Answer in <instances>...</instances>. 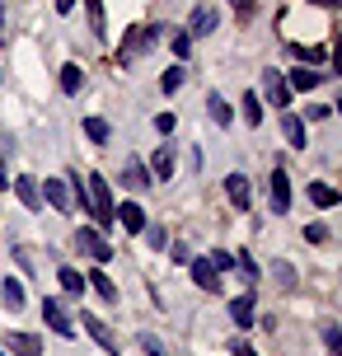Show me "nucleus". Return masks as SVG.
Returning a JSON list of instances; mask_svg holds the SVG:
<instances>
[{
  "label": "nucleus",
  "instance_id": "1",
  "mask_svg": "<svg viewBox=\"0 0 342 356\" xmlns=\"http://www.w3.org/2000/svg\"><path fill=\"white\" fill-rule=\"evenodd\" d=\"M85 193H90V216H94V225L99 230H113L117 225V202H113V188H108V178L104 174H90L85 178Z\"/></svg>",
  "mask_w": 342,
  "mask_h": 356
},
{
  "label": "nucleus",
  "instance_id": "2",
  "mask_svg": "<svg viewBox=\"0 0 342 356\" xmlns=\"http://www.w3.org/2000/svg\"><path fill=\"white\" fill-rule=\"evenodd\" d=\"M160 42V24H141V29H127L122 47H117V66H131L136 56H145L150 47Z\"/></svg>",
  "mask_w": 342,
  "mask_h": 356
},
{
  "label": "nucleus",
  "instance_id": "3",
  "mask_svg": "<svg viewBox=\"0 0 342 356\" xmlns=\"http://www.w3.org/2000/svg\"><path fill=\"white\" fill-rule=\"evenodd\" d=\"M75 249H80V253H90V258H94L99 267H104V263L113 258V244L104 239V230H94V225H80V230H75Z\"/></svg>",
  "mask_w": 342,
  "mask_h": 356
},
{
  "label": "nucleus",
  "instance_id": "4",
  "mask_svg": "<svg viewBox=\"0 0 342 356\" xmlns=\"http://www.w3.org/2000/svg\"><path fill=\"white\" fill-rule=\"evenodd\" d=\"M268 193H272V211L286 216V211H291V174H286V169H272Z\"/></svg>",
  "mask_w": 342,
  "mask_h": 356
},
{
  "label": "nucleus",
  "instance_id": "5",
  "mask_svg": "<svg viewBox=\"0 0 342 356\" xmlns=\"http://www.w3.org/2000/svg\"><path fill=\"white\" fill-rule=\"evenodd\" d=\"M42 319H47V328H52V333L75 338V323H71V314H66V305H61V300H42Z\"/></svg>",
  "mask_w": 342,
  "mask_h": 356
},
{
  "label": "nucleus",
  "instance_id": "6",
  "mask_svg": "<svg viewBox=\"0 0 342 356\" xmlns=\"http://www.w3.org/2000/svg\"><path fill=\"white\" fill-rule=\"evenodd\" d=\"M80 323H85V333H90V338L99 342L104 352H108V356H117V338H113V328H108L104 319H99V314H80Z\"/></svg>",
  "mask_w": 342,
  "mask_h": 356
},
{
  "label": "nucleus",
  "instance_id": "7",
  "mask_svg": "<svg viewBox=\"0 0 342 356\" xmlns=\"http://www.w3.org/2000/svg\"><path fill=\"white\" fill-rule=\"evenodd\" d=\"M216 5H197L193 10V19H188V38H206V33H216Z\"/></svg>",
  "mask_w": 342,
  "mask_h": 356
},
{
  "label": "nucleus",
  "instance_id": "8",
  "mask_svg": "<svg viewBox=\"0 0 342 356\" xmlns=\"http://www.w3.org/2000/svg\"><path fill=\"white\" fill-rule=\"evenodd\" d=\"M188 267H193V282L202 291H220V272L211 267V258H188Z\"/></svg>",
  "mask_w": 342,
  "mask_h": 356
},
{
  "label": "nucleus",
  "instance_id": "9",
  "mask_svg": "<svg viewBox=\"0 0 342 356\" xmlns=\"http://www.w3.org/2000/svg\"><path fill=\"white\" fill-rule=\"evenodd\" d=\"M263 94H268L277 108H286V104H291V85H286V80H282L277 71H272V66L263 71Z\"/></svg>",
  "mask_w": 342,
  "mask_h": 356
},
{
  "label": "nucleus",
  "instance_id": "10",
  "mask_svg": "<svg viewBox=\"0 0 342 356\" xmlns=\"http://www.w3.org/2000/svg\"><path fill=\"white\" fill-rule=\"evenodd\" d=\"M225 197H230L234 207L244 211V207L253 202V188H249V178H244V174H230V178H225Z\"/></svg>",
  "mask_w": 342,
  "mask_h": 356
},
{
  "label": "nucleus",
  "instance_id": "11",
  "mask_svg": "<svg viewBox=\"0 0 342 356\" xmlns=\"http://www.w3.org/2000/svg\"><path fill=\"white\" fill-rule=\"evenodd\" d=\"M122 183L131 188V193H145V188H150L155 178H150V169H145L141 160H127V169H122Z\"/></svg>",
  "mask_w": 342,
  "mask_h": 356
},
{
  "label": "nucleus",
  "instance_id": "12",
  "mask_svg": "<svg viewBox=\"0 0 342 356\" xmlns=\"http://www.w3.org/2000/svg\"><path fill=\"white\" fill-rule=\"evenodd\" d=\"M117 225H122V230H131V234H141L145 230V211L141 207H136V202H122V207H117Z\"/></svg>",
  "mask_w": 342,
  "mask_h": 356
},
{
  "label": "nucleus",
  "instance_id": "13",
  "mask_svg": "<svg viewBox=\"0 0 342 356\" xmlns=\"http://www.w3.org/2000/svg\"><path fill=\"white\" fill-rule=\"evenodd\" d=\"M0 352H19V356H38L42 352V338H33V333H10L5 338V347Z\"/></svg>",
  "mask_w": 342,
  "mask_h": 356
},
{
  "label": "nucleus",
  "instance_id": "14",
  "mask_svg": "<svg viewBox=\"0 0 342 356\" xmlns=\"http://www.w3.org/2000/svg\"><path fill=\"white\" fill-rule=\"evenodd\" d=\"M15 193H19V202H24L28 211H38V207H42V188H38L28 174H19V178H15Z\"/></svg>",
  "mask_w": 342,
  "mask_h": 356
},
{
  "label": "nucleus",
  "instance_id": "15",
  "mask_svg": "<svg viewBox=\"0 0 342 356\" xmlns=\"http://www.w3.org/2000/svg\"><path fill=\"white\" fill-rule=\"evenodd\" d=\"M42 197L52 202L56 211H71V188H66L61 178H47V183H42Z\"/></svg>",
  "mask_w": 342,
  "mask_h": 356
},
{
  "label": "nucleus",
  "instance_id": "16",
  "mask_svg": "<svg viewBox=\"0 0 342 356\" xmlns=\"http://www.w3.org/2000/svg\"><path fill=\"white\" fill-rule=\"evenodd\" d=\"M230 319L239 323V328H253V291H244V296L230 300Z\"/></svg>",
  "mask_w": 342,
  "mask_h": 356
},
{
  "label": "nucleus",
  "instance_id": "17",
  "mask_svg": "<svg viewBox=\"0 0 342 356\" xmlns=\"http://www.w3.org/2000/svg\"><path fill=\"white\" fill-rule=\"evenodd\" d=\"M282 136H286L295 150H305V122H300L295 113H282Z\"/></svg>",
  "mask_w": 342,
  "mask_h": 356
},
{
  "label": "nucleus",
  "instance_id": "18",
  "mask_svg": "<svg viewBox=\"0 0 342 356\" xmlns=\"http://www.w3.org/2000/svg\"><path fill=\"white\" fill-rule=\"evenodd\" d=\"M169 174H174V145H160V155L150 164V178L155 183H169Z\"/></svg>",
  "mask_w": 342,
  "mask_h": 356
},
{
  "label": "nucleus",
  "instance_id": "19",
  "mask_svg": "<svg viewBox=\"0 0 342 356\" xmlns=\"http://www.w3.org/2000/svg\"><path fill=\"white\" fill-rule=\"evenodd\" d=\"M206 113H211V122H216V127H230V104H225L220 94H206Z\"/></svg>",
  "mask_w": 342,
  "mask_h": 356
},
{
  "label": "nucleus",
  "instance_id": "20",
  "mask_svg": "<svg viewBox=\"0 0 342 356\" xmlns=\"http://www.w3.org/2000/svg\"><path fill=\"white\" fill-rule=\"evenodd\" d=\"M56 282H61L66 296H80V291H85V277H80L75 267H61V272H56Z\"/></svg>",
  "mask_w": 342,
  "mask_h": 356
},
{
  "label": "nucleus",
  "instance_id": "21",
  "mask_svg": "<svg viewBox=\"0 0 342 356\" xmlns=\"http://www.w3.org/2000/svg\"><path fill=\"white\" fill-rule=\"evenodd\" d=\"M85 136H90L94 145H108L113 131H108V122H104V118H85Z\"/></svg>",
  "mask_w": 342,
  "mask_h": 356
},
{
  "label": "nucleus",
  "instance_id": "22",
  "mask_svg": "<svg viewBox=\"0 0 342 356\" xmlns=\"http://www.w3.org/2000/svg\"><path fill=\"white\" fill-rule=\"evenodd\" d=\"M85 286H94V291H99V296H104V300H117V286H113L108 282V277H104V272H99V267H94V272H90V282H85Z\"/></svg>",
  "mask_w": 342,
  "mask_h": 356
},
{
  "label": "nucleus",
  "instance_id": "23",
  "mask_svg": "<svg viewBox=\"0 0 342 356\" xmlns=\"http://www.w3.org/2000/svg\"><path fill=\"white\" fill-rule=\"evenodd\" d=\"M61 89H66V94H80V89H85V71H80V66H61Z\"/></svg>",
  "mask_w": 342,
  "mask_h": 356
},
{
  "label": "nucleus",
  "instance_id": "24",
  "mask_svg": "<svg viewBox=\"0 0 342 356\" xmlns=\"http://www.w3.org/2000/svg\"><path fill=\"white\" fill-rule=\"evenodd\" d=\"M85 10H90V29H94V38H104V33H108V24H104V0H85Z\"/></svg>",
  "mask_w": 342,
  "mask_h": 356
},
{
  "label": "nucleus",
  "instance_id": "25",
  "mask_svg": "<svg viewBox=\"0 0 342 356\" xmlns=\"http://www.w3.org/2000/svg\"><path fill=\"white\" fill-rule=\"evenodd\" d=\"M239 104H244V122H249V127L263 122V99H258V94H244Z\"/></svg>",
  "mask_w": 342,
  "mask_h": 356
},
{
  "label": "nucleus",
  "instance_id": "26",
  "mask_svg": "<svg viewBox=\"0 0 342 356\" xmlns=\"http://www.w3.org/2000/svg\"><path fill=\"white\" fill-rule=\"evenodd\" d=\"M0 300H5V309H24V286L5 282V286H0Z\"/></svg>",
  "mask_w": 342,
  "mask_h": 356
},
{
  "label": "nucleus",
  "instance_id": "27",
  "mask_svg": "<svg viewBox=\"0 0 342 356\" xmlns=\"http://www.w3.org/2000/svg\"><path fill=\"white\" fill-rule=\"evenodd\" d=\"M286 85H291V89H314V85H319V71H305V66H295Z\"/></svg>",
  "mask_w": 342,
  "mask_h": 356
},
{
  "label": "nucleus",
  "instance_id": "28",
  "mask_svg": "<svg viewBox=\"0 0 342 356\" xmlns=\"http://www.w3.org/2000/svg\"><path fill=\"white\" fill-rule=\"evenodd\" d=\"M309 197H314V207H338V193H333L328 183H314V188H309Z\"/></svg>",
  "mask_w": 342,
  "mask_h": 356
},
{
  "label": "nucleus",
  "instance_id": "29",
  "mask_svg": "<svg viewBox=\"0 0 342 356\" xmlns=\"http://www.w3.org/2000/svg\"><path fill=\"white\" fill-rule=\"evenodd\" d=\"M183 80H188V71H183V66H169V71H164V94L183 89Z\"/></svg>",
  "mask_w": 342,
  "mask_h": 356
},
{
  "label": "nucleus",
  "instance_id": "30",
  "mask_svg": "<svg viewBox=\"0 0 342 356\" xmlns=\"http://www.w3.org/2000/svg\"><path fill=\"white\" fill-rule=\"evenodd\" d=\"M145 244H150V249H164V244H169V234H164V225H145Z\"/></svg>",
  "mask_w": 342,
  "mask_h": 356
},
{
  "label": "nucleus",
  "instance_id": "31",
  "mask_svg": "<svg viewBox=\"0 0 342 356\" xmlns=\"http://www.w3.org/2000/svg\"><path fill=\"white\" fill-rule=\"evenodd\" d=\"M324 342H328V352H333V356L342 352V333H338V323H324Z\"/></svg>",
  "mask_w": 342,
  "mask_h": 356
},
{
  "label": "nucleus",
  "instance_id": "32",
  "mask_svg": "<svg viewBox=\"0 0 342 356\" xmlns=\"http://www.w3.org/2000/svg\"><path fill=\"white\" fill-rule=\"evenodd\" d=\"M300 56H305V61H314V66H324V61H328V47H300Z\"/></svg>",
  "mask_w": 342,
  "mask_h": 356
},
{
  "label": "nucleus",
  "instance_id": "33",
  "mask_svg": "<svg viewBox=\"0 0 342 356\" xmlns=\"http://www.w3.org/2000/svg\"><path fill=\"white\" fill-rule=\"evenodd\" d=\"M211 267H216V272H225V267H234V253L216 249V253H211Z\"/></svg>",
  "mask_w": 342,
  "mask_h": 356
},
{
  "label": "nucleus",
  "instance_id": "34",
  "mask_svg": "<svg viewBox=\"0 0 342 356\" xmlns=\"http://www.w3.org/2000/svg\"><path fill=\"white\" fill-rule=\"evenodd\" d=\"M174 52H179V56H188V52H193V38H188V33H179V38H174Z\"/></svg>",
  "mask_w": 342,
  "mask_h": 356
},
{
  "label": "nucleus",
  "instance_id": "35",
  "mask_svg": "<svg viewBox=\"0 0 342 356\" xmlns=\"http://www.w3.org/2000/svg\"><path fill=\"white\" fill-rule=\"evenodd\" d=\"M141 352H145V356H164V347H160L155 338H141Z\"/></svg>",
  "mask_w": 342,
  "mask_h": 356
},
{
  "label": "nucleus",
  "instance_id": "36",
  "mask_svg": "<svg viewBox=\"0 0 342 356\" xmlns=\"http://www.w3.org/2000/svg\"><path fill=\"white\" fill-rule=\"evenodd\" d=\"M305 234H309V244H324V239H328V230H324V225H309Z\"/></svg>",
  "mask_w": 342,
  "mask_h": 356
},
{
  "label": "nucleus",
  "instance_id": "37",
  "mask_svg": "<svg viewBox=\"0 0 342 356\" xmlns=\"http://www.w3.org/2000/svg\"><path fill=\"white\" fill-rule=\"evenodd\" d=\"M155 127H160L164 136H169V131H174V113H160V118H155Z\"/></svg>",
  "mask_w": 342,
  "mask_h": 356
},
{
  "label": "nucleus",
  "instance_id": "38",
  "mask_svg": "<svg viewBox=\"0 0 342 356\" xmlns=\"http://www.w3.org/2000/svg\"><path fill=\"white\" fill-rule=\"evenodd\" d=\"M230 356H258V352H253L249 342H234V347H230Z\"/></svg>",
  "mask_w": 342,
  "mask_h": 356
},
{
  "label": "nucleus",
  "instance_id": "39",
  "mask_svg": "<svg viewBox=\"0 0 342 356\" xmlns=\"http://www.w3.org/2000/svg\"><path fill=\"white\" fill-rule=\"evenodd\" d=\"M230 5H234V10H239V15H244V19L253 15V0H230Z\"/></svg>",
  "mask_w": 342,
  "mask_h": 356
},
{
  "label": "nucleus",
  "instance_id": "40",
  "mask_svg": "<svg viewBox=\"0 0 342 356\" xmlns=\"http://www.w3.org/2000/svg\"><path fill=\"white\" fill-rule=\"evenodd\" d=\"M75 10V0H56V15H71Z\"/></svg>",
  "mask_w": 342,
  "mask_h": 356
},
{
  "label": "nucleus",
  "instance_id": "41",
  "mask_svg": "<svg viewBox=\"0 0 342 356\" xmlns=\"http://www.w3.org/2000/svg\"><path fill=\"white\" fill-rule=\"evenodd\" d=\"M0 42H5V0H0Z\"/></svg>",
  "mask_w": 342,
  "mask_h": 356
},
{
  "label": "nucleus",
  "instance_id": "42",
  "mask_svg": "<svg viewBox=\"0 0 342 356\" xmlns=\"http://www.w3.org/2000/svg\"><path fill=\"white\" fill-rule=\"evenodd\" d=\"M0 188H5V155H0Z\"/></svg>",
  "mask_w": 342,
  "mask_h": 356
},
{
  "label": "nucleus",
  "instance_id": "43",
  "mask_svg": "<svg viewBox=\"0 0 342 356\" xmlns=\"http://www.w3.org/2000/svg\"><path fill=\"white\" fill-rule=\"evenodd\" d=\"M324 5H342V0H324Z\"/></svg>",
  "mask_w": 342,
  "mask_h": 356
},
{
  "label": "nucleus",
  "instance_id": "44",
  "mask_svg": "<svg viewBox=\"0 0 342 356\" xmlns=\"http://www.w3.org/2000/svg\"><path fill=\"white\" fill-rule=\"evenodd\" d=\"M0 356H5V352H0Z\"/></svg>",
  "mask_w": 342,
  "mask_h": 356
}]
</instances>
